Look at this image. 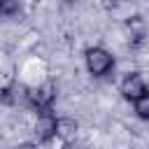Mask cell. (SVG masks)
Instances as JSON below:
<instances>
[{
  "label": "cell",
  "mask_w": 149,
  "mask_h": 149,
  "mask_svg": "<svg viewBox=\"0 0 149 149\" xmlns=\"http://www.w3.org/2000/svg\"><path fill=\"white\" fill-rule=\"evenodd\" d=\"M84 63H86V70L93 74V77H105L114 70V56L102 49V47H91L86 49L84 54Z\"/></svg>",
  "instance_id": "1"
},
{
  "label": "cell",
  "mask_w": 149,
  "mask_h": 149,
  "mask_svg": "<svg viewBox=\"0 0 149 149\" xmlns=\"http://www.w3.org/2000/svg\"><path fill=\"white\" fill-rule=\"evenodd\" d=\"M26 102L30 107H35L37 112H51L54 102H56V86L54 84H40L26 91Z\"/></svg>",
  "instance_id": "2"
},
{
  "label": "cell",
  "mask_w": 149,
  "mask_h": 149,
  "mask_svg": "<svg viewBox=\"0 0 149 149\" xmlns=\"http://www.w3.org/2000/svg\"><path fill=\"white\" fill-rule=\"evenodd\" d=\"M119 93H121L126 100H130V102L140 100V98L147 93V81H144V77H142L140 72H128V74L121 79V84H119Z\"/></svg>",
  "instance_id": "3"
},
{
  "label": "cell",
  "mask_w": 149,
  "mask_h": 149,
  "mask_svg": "<svg viewBox=\"0 0 149 149\" xmlns=\"http://www.w3.org/2000/svg\"><path fill=\"white\" fill-rule=\"evenodd\" d=\"M56 121H58V116L54 112H40V116L35 121V140L51 142L56 137Z\"/></svg>",
  "instance_id": "4"
},
{
  "label": "cell",
  "mask_w": 149,
  "mask_h": 149,
  "mask_svg": "<svg viewBox=\"0 0 149 149\" xmlns=\"http://www.w3.org/2000/svg\"><path fill=\"white\" fill-rule=\"evenodd\" d=\"M77 130H79V123L70 116H58L56 121V137L65 144H70L74 137H77Z\"/></svg>",
  "instance_id": "5"
},
{
  "label": "cell",
  "mask_w": 149,
  "mask_h": 149,
  "mask_svg": "<svg viewBox=\"0 0 149 149\" xmlns=\"http://www.w3.org/2000/svg\"><path fill=\"white\" fill-rule=\"evenodd\" d=\"M133 107H135V114H137L142 121H149V91H147L140 100H135Z\"/></svg>",
  "instance_id": "6"
},
{
  "label": "cell",
  "mask_w": 149,
  "mask_h": 149,
  "mask_svg": "<svg viewBox=\"0 0 149 149\" xmlns=\"http://www.w3.org/2000/svg\"><path fill=\"white\" fill-rule=\"evenodd\" d=\"M19 12V0H0V16H14Z\"/></svg>",
  "instance_id": "7"
},
{
  "label": "cell",
  "mask_w": 149,
  "mask_h": 149,
  "mask_svg": "<svg viewBox=\"0 0 149 149\" xmlns=\"http://www.w3.org/2000/svg\"><path fill=\"white\" fill-rule=\"evenodd\" d=\"M14 149H37V144H35V142H21V144H16Z\"/></svg>",
  "instance_id": "8"
},
{
  "label": "cell",
  "mask_w": 149,
  "mask_h": 149,
  "mask_svg": "<svg viewBox=\"0 0 149 149\" xmlns=\"http://www.w3.org/2000/svg\"><path fill=\"white\" fill-rule=\"evenodd\" d=\"M77 149H84V147H77Z\"/></svg>",
  "instance_id": "9"
}]
</instances>
